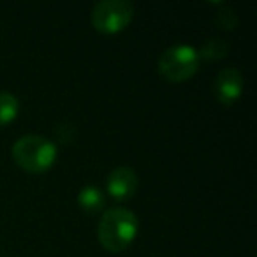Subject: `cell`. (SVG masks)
Instances as JSON below:
<instances>
[{"label":"cell","instance_id":"1","mask_svg":"<svg viewBox=\"0 0 257 257\" xmlns=\"http://www.w3.org/2000/svg\"><path fill=\"white\" fill-rule=\"evenodd\" d=\"M140 232V220L128 208H109L104 211L97 227V238L102 248L111 253L127 250Z\"/></svg>","mask_w":257,"mask_h":257},{"label":"cell","instance_id":"2","mask_svg":"<svg viewBox=\"0 0 257 257\" xmlns=\"http://www.w3.org/2000/svg\"><path fill=\"white\" fill-rule=\"evenodd\" d=\"M15 162L27 173H46L57 161V145L41 134H23L11 148Z\"/></svg>","mask_w":257,"mask_h":257},{"label":"cell","instance_id":"3","mask_svg":"<svg viewBox=\"0 0 257 257\" xmlns=\"http://www.w3.org/2000/svg\"><path fill=\"white\" fill-rule=\"evenodd\" d=\"M199 62V55L194 46L173 44L161 53L157 60V71L166 81L182 83L196 74Z\"/></svg>","mask_w":257,"mask_h":257},{"label":"cell","instance_id":"4","mask_svg":"<svg viewBox=\"0 0 257 257\" xmlns=\"http://www.w3.org/2000/svg\"><path fill=\"white\" fill-rule=\"evenodd\" d=\"M134 18V4L131 0H100L93 6L92 25L100 34L121 32Z\"/></svg>","mask_w":257,"mask_h":257},{"label":"cell","instance_id":"5","mask_svg":"<svg viewBox=\"0 0 257 257\" xmlns=\"http://www.w3.org/2000/svg\"><path fill=\"white\" fill-rule=\"evenodd\" d=\"M245 78L236 67H225L218 71L213 79V93L215 99L224 106H231L241 97Z\"/></svg>","mask_w":257,"mask_h":257},{"label":"cell","instance_id":"6","mask_svg":"<svg viewBox=\"0 0 257 257\" xmlns=\"http://www.w3.org/2000/svg\"><path fill=\"white\" fill-rule=\"evenodd\" d=\"M138 185H140V178H138L136 171L128 166H118V168L111 169L106 178L107 192L116 201L131 199L136 194Z\"/></svg>","mask_w":257,"mask_h":257},{"label":"cell","instance_id":"7","mask_svg":"<svg viewBox=\"0 0 257 257\" xmlns=\"http://www.w3.org/2000/svg\"><path fill=\"white\" fill-rule=\"evenodd\" d=\"M78 203L86 213H97L104 208V192L95 185H85L78 194Z\"/></svg>","mask_w":257,"mask_h":257},{"label":"cell","instance_id":"8","mask_svg":"<svg viewBox=\"0 0 257 257\" xmlns=\"http://www.w3.org/2000/svg\"><path fill=\"white\" fill-rule=\"evenodd\" d=\"M229 51V46L224 39H218V37H211L208 39L203 46L197 50V55H199V60H206V62H211V60H220L227 55Z\"/></svg>","mask_w":257,"mask_h":257},{"label":"cell","instance_id":"9","mask_svg":"<svg viewBox=\"0 0 257 257\" xmlns=\"http://www.w3.org/2000/svg\"><path fill=\"white\" fill-rule=\"evenodd\" d=\"M20 111V100L15 93L0 92V127L11 123Z\"/></svg>","mask_w":257,"mask_h":257},{"label":"cell","instance_id":"10","mask_svg":"<svg viewBox=\"0 0 257 257\" xmlns=\"http://www.w3.org/2000/svg\"><path fill=\"white\" fill-rule=\"evenodd\" d=\"M215 22H217V25H220L222 29L231 30L232 27L236 25V22H238V18H236V15H234V13H232V9L225 8L224 11H220L217 16H215Z\"/></svg>","mask_w":257,"mask_h":257}]
</instances>
